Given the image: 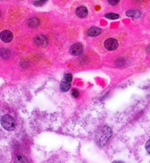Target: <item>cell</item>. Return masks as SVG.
Returning a JSON list of instances; mask_svg holds the SVG:
<instances>
[{
  "label": "cell",
  "instance_id": "obj_16",
  "mask_svg": "<svg viewBox=\"0 0 150 163\" xmlns=\"http://www.w3.org/2000/svg\"><path fill=\"white\" fill-rule=\"evenodd\" d=\"M146 150L148 152V153L150 155V139L147 141V143L146 144Z\"/></svg>",
  "mask_w": 150,
  "mask_h": 163
},
{
  "label": "cell",
  "instance_id": "obj_22",
  "mask_svg": "<svg viewBox=\"0 0 150 163\" xmlns=\"http://www.w3.org/2000/svg\"><path fill=\"white\" fill-rule=\"evenodd\" d=\"M0 16H1V12H0Z\"/></svg>",
  "mask_w": 150,
  "mask_h": 163
},
{
  "label": "cell",
  "instance_id": "obj_19",
  "mask_svg": "<svg viewBox=\"0 0 150 163\" xmlns=\"http://www.w3.org/2000/svg\"><path fill=\"white\" fill-rule=\"evenodd\" d=\"M119 1H113V0H110V1H108V3H110L111 5H115L117 3H118Z\"/></svg>",
  "mask_w": 150,
  "mask_h": 163
},
{
  "label": "cell",
  "instance_id": "obj_3",
  "mask_svg": "<svg viewBox=\"0 0 150 163\" xmlns=\"http://www.w3.org/2000/svg\"><path fill=\"white\" fill-rule=\"evenodd\" d=\"M104 46L107 50L113 51L117 48L118 42L115 39L109 38L105 41Z\"/></svg>",
  "mask_w": 150,
  "mask_h": 163
},
{
  "label": "cell",
  "instance_id": "obj_2",
  "mask_svg": "<svg viewBox=\"0 0 150 163\" xmlns=\"http://www.w3.org/2000/svg\"><path fill=\"white\" fill-rule=\"evenodd\" d=\"M1 123L3 128L9 131L13 130L16 128V122L10 115H5L2 118Z\"/></svg>",
  "mask_w": 150,
  "mask_h": 163
},
{
  "label": "cell",
  "instance_id": "obj_4",
  "mask_svg": "<svg viewBox=\"0 0 150 163\" xmlns=\"http://www.w3.org/2000/svg\"><path fill=\"white\" fill-rule=\"evenodd\" d=\"M34 43L40 47H45L48 45V38L44 35H39L34 38Z\"/></svg>",
  "mask_w": 150,
  "mask_h": 163
},
{
  "label": "cell",
  "instance_id": "obj_21",
  "mask_svg": "<svg viewBox=\"0 0 150 163\" xmlns=\"http://www.w3.org/2000/svg\"><path fill=\"white\" fill-rule=\"evenodd\" d=\"M147 50H148V51H149V52H150V46H149L148 47V48H147Z\"/></svg>",
  "mask_w": 150,
  "mask_h": 163
},
{
  "label": "cell",
  "instance_id": "obj_13",
  "mask_svg": "<svg viewBox=\"0 0 150 163\" xmlns=\"http://www.w3.org/2000/svg\"><path fill=\"white\" fill-rule=\"evenodd\" d=\"M39 25V21L37 18H32L28 21V25L31 27L37 26Z\"/></svg>",
  "mask_w": 150,
  "mask_h": 163
},
{
  "label": "cell",
  "instance_id": "obj_14",
  "mask_svg": "<svg viewBox=\"0 0 150 163\" xmlns=\"http://www.w3.org/2000/svg\"><path fill=\"white\" fill-rule=\"evenodd\" d=\"M105 17L106 18H108L109 19H117L119 17V15H118L117 14H113V13H110V14H107L105 15Z\"/></svg>",
  "mask_w": 150,
  "mask_h": 163
},
{
  "label": "cell",
  "instance_id": "obj_6",
  "mask_svg": "<svg viewBox=\"0 0 150 163\" xmlns=\"http://www.w3.org/2000/svg\"><path fill=\"white\" fill-rule=\"evenodd\" d=\"M0 38L5 42H9L13 39V34L9 30H4L0 33Z\"/></svg>",
  "mask_w": 150,
  "mask_h": 163
},
{
  "label": "cell",
  "instance_id": "obj_11",
  "mask_svg": "<svg viewBox=\"0 0 150 163\" xmlns=\"http://www.w3.org/2000/svg\"><path fill=\"white\" fill-rule=\"evenodd\" d=\"M0 56L3 59H8L10 56V51L8 49L3 48L0 50Z\"/></svg>",
  "mask_w": 150,
  "mask_h": 163
},
{
  "label": "cell",
  "instance_id": "obj_20",
  "mask_svg": "<svg viewBox=\"0 0 150 163\" xmlns=\"http://www.w3.org/2000/svg\"><path fill=\"white\" fill-rule=\"evenodd\" d=\"M112 163H125V162L121 161H114L112 162Z\"/></svg>",
  "mask_w": 150,
  "mask_h": 163
},
{
  "label": "cell",
  "instance_id": "obj_18",
  "mask_svg": "<svg viewBox=\"0 0 150 163\" xmlns=\"http://www.w3.org/2000/svg\"><path fill=\"white\" fill-rule=\"evenodd\" d=\"M72 95L74 98H77L78 96V91L76 89H73L72 91Z\"/></svg>",
  "mask_w": 150,
  "mask_h": 163
},
{
  "label": "cell",
  "instance_id": "obj_7",
  "mask_svg": "<svg viewBox=\"0 0 150 163\" xmlns=\"http://www.w3.org/2000/svg\"><path fill=\"white\" fill-rule=\"evenodd\" d=\"M76 14L79 17H85L88 14V10L86 7L79 6L76 10Z\"/></svg>",
  "mask_w": 150,
  "mask_h": 163
},
{
  "label": "cell",
  "instance_id": "obj_8",
  "mask_svg": "<svg viewBox=\"0 0 150 163\" xmlns=\"http://www.w3.org/2000/svg\"><path fill=\"white\" fill-rule=\"evenodd\" d=\"M102 30L97 27H91L88 31V35L90 37H96L100 34Z\"/></svg>",
  "mask_w": 150,
  "mask_h": 163
},
{
  "label": "cell",
  "instance_id": "obj_5",
  "mask_svg": "<svg viewBox=\"0 0 150 163\" xmlns=\"http://www.w3.org/2000/svg\"><path fill=\"white\" fill-rule=\"evenodd\" d=\"M83 52V47L80 43H75L71 46L70 48V53L73 55H80Z\"/></svg>",
  "mask_w": 150,
  "mask_h": 163
},
{
  "label": "cell",
  "instance_id": "obj_15",
  "mask_svg": "<svg viewBox=\"0 0 150 163\" xmlns=\"http://www.w3.org/2000/svg\"><path fill=\"white\" fill-rule=\"evenodd\" d=\"M72 79H73V77H72V75L70 74V73H67L65 75V79L66 80H67L68 82H71V81H72Z\"/></svg>",
  "mask_w": 150,
  "mask_h": 163
},
{
  "label": "cell",
  "instance_id": "obj_10",
  "mask_svg": "<svg viewBox=\"0 0 150 163\" xmlns=\"http://www.w3.org/2000/svg\"><path fill=\"white\" fill-rule=\"evenodd\" d=\"M14 163H28V160L25 155H19L14 161Z\"/></svg>",
  "mask_w": 150,
  "mask_h": 163
},
{
  "label": "cell",
  "instance_id": "obj_9",
  "mask_svg": "<svg viewBox=\"0 0 150 163\" xmlns=\"http://www.w3.org/2000/svg\"><path fill=\"white\" fill-rule=\"evenodd\" d=\"M71 87V82L66 80L65 79H63L60 83V89L63 92L67 91Z\"/></svg>",
  "mask_w": 150,
  "mask_h": 163
},
{
  "label": "cell",
  "instance_id": "obj_17",
  "mask_svg": "<svg viewBox=\"0 0 150 163\" xmlns=\"http://www.w3.org/2000/svg\"><path fill=\"white\" fill-rule=\"evenodd\" d=\"M46 2L45 1H36V2H34V4L35 5H36V6H41L43 5Z\"/></svg>",
  "mask_w": 150,
  "mask_h": 163
},
{
  "label": "cell",
  "instance_id": "obj_12",
  "mask_svg": "<svg viewBox=\"0 0 150 163\" xmlns=\"http://www.w3.org/2000/svg\"><path fill=\"white\" fill-rule=\"evenodd\" d=\"M126 15L129 17H139L140 15V12L138 10H132L126 12Z\"/></svg>",
  "mask_w": 150,
  "mask_h": 163
},
{
  "label": "cell",
  "instance_id": "obj_1",
  "mask_svg": "<svg viewBox=\"0 0 150 163\" xmlns=\"http://www.w3.org/2000/svg\"><path fill=\"white\" fill-rule=\"evenodd\" d=\"M112 135V131L108 126H103L99 129L96 134V141L100 146H105Z\"/></svg>",
  "mask_w": 150,
  "mask_h": 163
}]
</instances>
